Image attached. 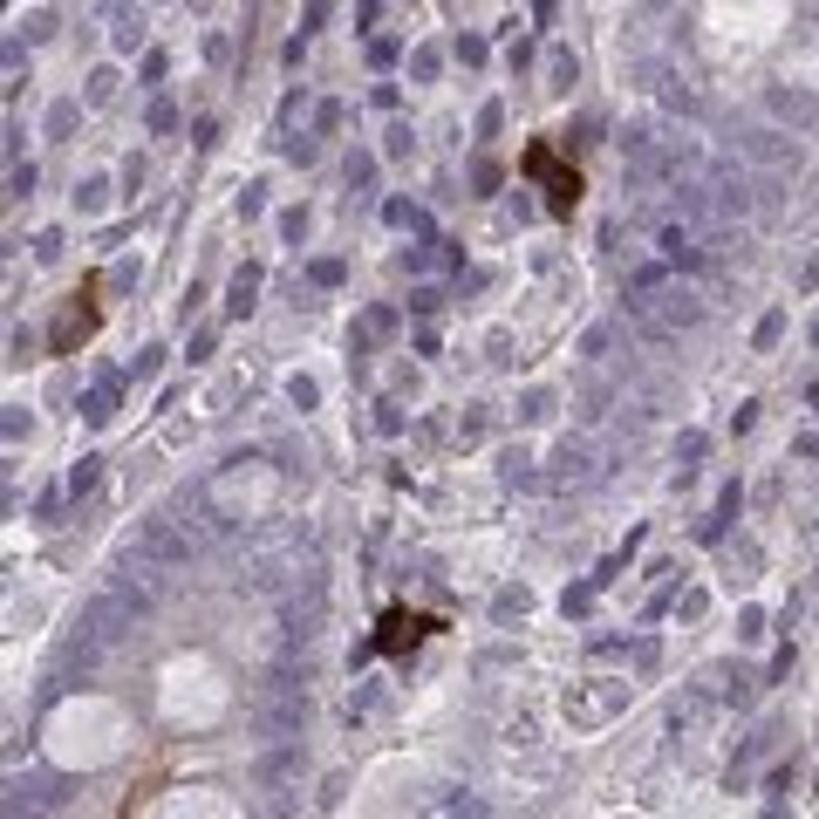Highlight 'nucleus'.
<instances>
[{
  "label": "nucleus",
  "instance_id": "f257e3e1",
  "mask_svg": "<svg viewBox=\"0 0 819 819\" xmlns=\"http://www.w3.org/2000/svg\"><path fill=\"white\" fill-rule=\"evenodd\" d=\"M301 717H308V669L287 656V663H273L267 683L253 690V724H260V738H294Z\"/></svg>",
  "mask_w": 819,
  "mask_h": 819
},
{
  "label": "nucleus",
  "instance_id": "f03ea898",
  "mask_svg": "<svg viewBox=\"0 0 819 819\" xmlns=\"http://www.w3.org/2000/svg\"><path fill=\"white\" fill-rule=\"evenodd\" d=\"M130 628H137V608H130L123 594H110V587H103V594H89V601H82V628H76L82 642H96V649H117Z\"/></svg>",
  "mask_w": 819,
  "mask_h": 819
},
{
  "label": "nucleus",
  "instance_id": "7ed1b4c3",
  "mask_svg": "<svg viewBox=\"0 0 819 819\" xmlns=\"http://www.w3.org/2000/svg\"><path fill=\"white\" fill-rule=\"evenodd\" d=\"M157 574H164V567H157L151 553H144V546H130V553H117V567H110V594H123V601L144 615V608H157V594H164Z\"/></svg>",
  "mask_w": 819,
  "mask_h": 819
},
{
  "label": "nucleus",
  "instance_id": "20e7f679",
  "mask_svg": "<svg viewBox=\"0 0 819 819\" xmlns=\"http://www.w3.org/2000/svg\"><path fill=\"white\" fill-rule=\"evenodd\" d=\"M703 192H710V219H744L758 205V185L744 164H710L703 171Z\"/></svg>",
  "mask_w": 819,
  "mask_h": 819
},
{
  "label": "nucleus",
  "instance_id": "39448f33",
  "mask_svg": "<svg viewBox=\"0 0 819 819\" xmlns=\"http://www.w3.org/2000/svg\"><path fill=\"white\" fill-rule=\"evenodd\" d=\"M171 519L185 526V540H192V546H205V540H226V526H233V519H226V512L212 506L205 492H178V506H171Z\"/></svg>",
  "mask_w": 819,
  "mask_h": 819
},
{
  "label": "nucleus",
  "instance_id": "423d86ee",
  "mask_svg": "<svg viewBox=\"0 0 819 819\" xmlns=\"http://www.w3.org/2000/svg\"><path fill=\"white\" fill-rule=\"evenodd\" d=\"M137 546L151 553L157 567H185V560H192V540H185L178 519H144V526H137Z\"/></svg>",
  "mask_w": 819,
  "mask_h": 819
},
{
  "label": "nucleus",
  "instance_id": "0eeeda50",
  "mask_svg": "<svg viewBox=\"0 0 819 819\" xmlns=\"http://www.w3.org/2000/svg\"><path fill=\"white\" fill-rule=\"evenodd\" d=\"M642 301H649V314L663 321L669 335H676V328H697V321H703V301L690 294V287H676V280H663V287H656V294H642Z\"/></svg>",
  "mask_w": 819,
  "mask_h": 819
},
{
  "label": "nucleus",
  "instance_id": "6e6552de",
  "mask_svg": "<svg viewBox=\"0 0 819 819\" xmlns=\"http://www.w3.org/2000/svg\"><path fill=\"white\" fill-rule=\"evenodd\" d=\"M601 471L608 465H601V451H594L587 437H567V444L553 451V478H560V485H594Z\"/></svg>",
  "mask_w": 819,
  "mask_h": 819
},
{
  "label": "nucleus",
  "instance_id": "1a4fd4ad",
  "mask_svg": "<svg viewBox=\"0 0 819 819\" xmlns=\"http://www.w3.org/2000/svg\"><path fill=\"white\" fill-rule=\"evenodd\" d=\"M738 151L751 157V164H765V171H792V164H799V151H792V137H785V130H744Z\"/></svg>",
  "mask_w": 819,
  "mask_h": 819
},
{
  "label": "nucleus",
  "instance_id": "9d476101",
  "mask_svg": "<svg viewBox=\"0 0 819 819\" xmlns=\"http://www.w3.org/2000/svg\"><path fill=\"white\" fill-rule=\"evenodd\" d=\"M765 110H772L779 123H792V130H806V123L819 117V103L799 89V82H772V89H765Z\"/></svg>",
  "mask_w": 819,
  "mask_h": 819
},
{
  "label": "nucleus",
  "instance_id": "9b49d317",
  "mask_svg": "<svg viewBox=\"0 0 819 819\" xmlns=\"http://www.w3.org/2000/svg\"><path fill=\"white\" fill-rule=\"evenodd\" d=\"M615 703H622V690H594V697H567V717H574V724H594V717H608Z\"/></svg>",
  "mask_w": 819,
  "mask_h": 819
},
{
  "label": "nucleus",
  "instance_id": "f8f14e48",
  "mask_svg": "<svg viewBox=\"0 0 819 819\" xmlns=\"http://www.w3.org/2000/svg\"><path fill=\"white\" fill-rule=\"evenodd\" d=\"M703 717H710V703H703V697H683V703H669V731H697Z\"/></svg>",
  "mask_w": 819,
  "mask_h": 819
},
{
  "label": "nucleus",
  "instance_id": "ddd939ff",
  "mask_svg": "<svg viewBox=\"0 0 819 819\" xmlns=\"http://www.w3.org/2000/svg\"><path fill=\"white\" fill-rule=\"evenodd\" d=\"M663 103H669V110H703L697 82H683V76H663Z\"/></svg>",
  "mask_w": 819,
  "mask_h": 819
},
{
  "label": "nucleus",
  "instance_id": "4468645a",
  "mask_svg": "<svg viewBox=\"0 0 819 819\" xmlns=\"http://www.w3.org/2000/svg\"><path fill=\"white\" fill-rule=\"evenodd\" d=\"M663 253H669V260H676V267H690V260H697L703 246H697V239H690V233H683V226H669V233H663Z\"/></svg>",
  "mask_w": 819,
  "mask_h": 819
},
{
  "label": "nucleus",
  "instance_id": "2eb2a0df",
  "mask_svg": "<svg viewBox=\"0 0 819 819\" xmlns=\"http://www.w3.org/2000/svg\"><path fill=\"white\" fill-rule=\"evenodd\" d=\"M499 478H506V485H533V458H526V451H506V458H499Z\"/></svg>",
  "mask_w": 819,
  "mask_h": 819
},
{
  "label": "nucleus",
  "instance_id": "dca6fc26",
  "mask_svg": "<svg viewBox=\"0 0 819 819\" xmlns=\"http://www.w3.org/2000/svg\"><path fill=\"white\" fill-rule=\"evenodd\" d=\"M110 403H117V390L103 383V390H89V396H82V417H89V424H110Z\"/></svg>",
  "mask_w": 819,
  "mask_h": 819
},
{
  "label": "nucleus",
  "instance_id": "f3484780",
  "mask_svg": "<svg viewBox=\"0 0 819 819\" xmlns=\"http://www.w3.org/2000/svg\"><path fill=\"white\" fill-rule=\"evenodd\" d=\"M103 198H110V178H82V185H76V205H82V212H103Z\"/></svg>",
  "mask_w": 819,
  "mask_h": 819
},
{
  "label": "nucleus",
  "instance_id": "a211bd4d",
  "mask_svg": "<svg viewBox=\"0 0 819 819\" xmlns=\"http://www.w3.org/2000/svg\"><path fill=\"white\" fill-rule=\"evenodd\" d=\"M110 96H117V69H96L89 89H82V103H110Z\"/></svg>",
  "mask_w": 819,
  "mask_h": 819
},
{
  "label": "nucleus",
  "instance_id": "6ab92c4d",
  "mask_svg": "<svg viewBox=\"0 0 819 819\" xmlns=\"http://www.w3.org/2000/svg\"><path fill=\"white\" fill-rule=\"evenodd\" d=\"M492 615H499V622H512V615H526V587H499Z\"/></svg>",
  "mask_w": 819,
  "mask_h": 819
},
{
  "label": "nucleus",
  "instance_id": "aec40b11",
  "mask_svg": "<svg viewBox=\"0 0 819 819\" xmlns=\"http://www.w3.org/2000/svg\"><path fill=\"white\" fill-rule=\"evenodd\" d=\"M76 103H55V110H48V137H69V130H76Z\"/></svg>",
  "mask_w": 819,
  "mask_h": 819
},
{
  "label": "nucleus",
  "instance_id": "412c9836",
  "mask_svg": "<svg viewBox=\"0 0 819 819\" xmlns=\"http://www.w3.org/2000/svg\"><path fill=\"white\" fill-rule=\"evenodd\" d=\"M519 417H526V424H540V417H553V396H546V390H526V403H519Z\"/></svg>",
  "mask_w": 819,
  "mask_h": 819
},
{
  "label": "nucleus",
  "instance_id": "4be33fe9",
  "mask_svg": "<svg viewBox=\"0 0 819 819\" xmlns=\"http://www.w3.org/2000/svg\"><path fill=\"white\" fill-rule=\"evenodd\" d=\"M144 41V14H117V48H137Z\"/></svg>",
  "mask_w": 819,
  "mask_h": 819
},
{
  "label": "nucleus",
  "instance_id": "5701e85b",
  "mask_svg": "<svg viewBox=\"0 0 819 819\" xmlns=\"http://www.w3.org/2000/svg\"><path fill=\"white\" fill-rule=\"evenodd\" d=\"M546 76H553V89H567V82H574V55H567V48H553V62H546Z\"/></svg>",
  "mask_w": 819,
  "mask_h": 819
},
{
  "label": "nucleus",
  "instance_id": "b1692460",
  "mask_svg": "<svg viewBox=\"0 0 819 819\" xmlns=\"http://www.w3.org/2000/svg\"><path fill=\"white\" fill-rule=\"evenodd\" d=\"M89 485H96V458H82V465L69 471V492H76V499H82V492H89Z\"/></svg>",
  "mask_w": 819,
  "mask_h": 819
},
{
  "label": "nucleus",
  "instance_id": "393cba45",
  "mask_svg": "<svg viewBox=\"0 0 819 819\" xmlns=\"http://www.w3.org/2000/svg\"><path fill=\"white\" fill-rule=\"evenodd\" d=\"M779 335H785V314H765V321H758V349H772Z\"/></svg>",
  "mask_w": 819,
  "mask_h": 819
},
{
  "label": "nucleus",
  "instance_id": "a878e982",
  "mask_svg": "<svg viewBox=\"0 0 819 819\" xmlns=\"http://www.w3.org/2000/svg\"><path fill=\"white\" fill-rule=\"evenodd\" d=\"M369 178H376V157L355 151V157H349V185H369Z\"/></svg>",
  "mask_w": 819,
  "mask_h": 819
},
{
  "label": "nucleus",
  "instance_id": "bb28decb",
  "mask_svg": "<svg viewBox=\"0 0 819 819\" xmlns=\"http://www.w3.org/2000/svg\"><path fill=\"white\" fill-rule=\"evenodd\" d=\"M608 342H615V328H587V342H581V355H608Z\"/></svg>",
  "mask_w": 819,
  "mask_h": 819
},
{
  "label": "nucleus",
  "instance_id": "cd10ccee",
  "mask_svg": "<svg viewBox=\"0 0 819 819\" xmlns=\"http://www.w3.org/2000/svg\"><path fill=\"white\" fill-rule=\"evenodd\" d=\"M21 28H28V41H48V35H55V14H28Z\"/></svg>",
  "mask_w": 819,
  "mask_h": 819
},
{
  "label": "nucleus",
  "instance_id": "c85d7f7f",
  "mask_svg": "<svg viewBox=\"0 0 819 819\" xmlns=\"http://www.w3.org/2000/svg\"><path fill=\"white\" fill-rule=\"evenodd\" d=\"M171 123H178V110H171V103H164V96H157V103H151V130H157V137H164V130H171Z\"/></svg>",
  "mask_w": 819,
  "mask_h": 819
},
{
  "label": "nucleus",
  "instance_id": "c756f323",
  "mask_svg": "<svg viewBox=\"0 0 819 819\" xmlns=\"http://www.w3.org/2000/svg\"><path fill=\"white\" fill-rule=\"evenodd\" d=\"M7 185H14V198H28V192H35V164H14V178H7Z\"/></svg>",
  "mask_w": 819,
  "mask_h": 819
},
{
  "label": "nucleus",
  "instance_id": "7c9ffc66",
  "mask_svg": "<svg viewBox=\"0 0 819 819\" xmlns=\"http://www.w3.org/2000/svg\"><path fill=\"white\" fill-rule=\"evenodd\" d=\"M410 69H417V82H430V76H437V48H417V62H410Z\"/></svg>",
  "mask_w": 819,
  "mask_h": 819
},
{
  "label": "nucleus",
  "instance_id": "2f4dec72",
  "mask_svg": "<svg viewBox=\"0 0 819 819\" xmlns=\"http://www.w3.org/2000/svg\"><path fill=\"white\" fill-rule=\"evenodd\" d=\"M7 819H21V806H7Z\"/></svg>",
  "mask_w": 819,
  "mask_h": 819
}]
</instances>
